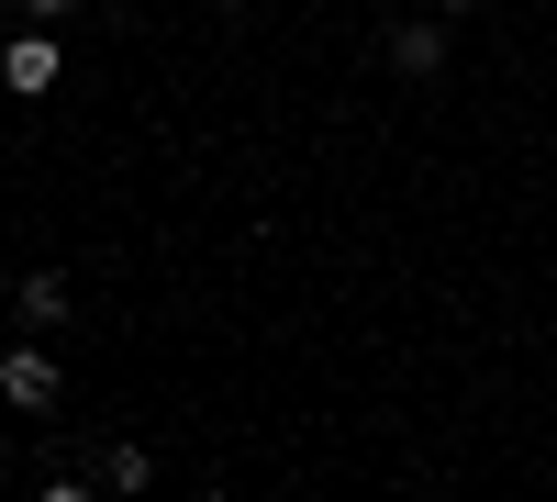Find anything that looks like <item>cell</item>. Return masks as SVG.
Returning a JSON list of instances; mask_svg holds the SVG:
<instances>
[{
    "label": "cell",
    "mask_w": 557,
    "mask_h": 502,
    "mask_svg": "<svg viewBox=\"0 0 557 502\" xmlns=\"http://www.w3.org/2000/svg\"><path fill=\"white\" fill-rule=\"evenodd\" d=\"M0 78H12V89H23V101H45V89H57V78H67V57H57V34H45V23H34V34L12 45V57H0Z\"/></svg>",
    "instance_id": "obj_1"
},
{
    "label": "cell",
    "mask_w": 557,
    "mask_h": 502,
    "mask_svg": "<svg viewBox=\"0 0 557 502\" xmlns=\"http://www.w3.org/2000/svg\"><path fill=\"white\" fill-rule=\"evenodd\" d=\"M0 402L45 414V402H57V357H45V346H12V357H0Z\"/></svg>",
    "instance_id": "obj_2"
},
{
    "label": "cell",
    "mask_w": 557,
    "mask_h": 502,
    "mask_svg": "<svg viewBox=\"0 0 557 502\" xmlns=\"http://www.w3.org/2000/svg\"><path fill=\"white\" fill-rule=\"evenodd\" d=\"M391 68L401 78H435L446 68V23H391Z\"/></svg>",
    "instance_id": "obj_3"
},
{
    "label": "cell",
    "mask_w": 557,
    "mask_h": 502,
    "mask_svg": "<svg viewBox=\"0 0 557 502\" xmlns=\"http://www.w3.org/2000/svg\"><path fill=\"white\" fill-rule=\"evenodd\" d=\"M101 480H112V491H146V480H157V458H146L134 436H112V446H101Z\"/></svg>",
    "instance_id": "obj_4"
},
{
    "label": "cell",
    "mask_w": 557,
    "mask_h": 502,
    "mask_svg": "<svg viewBox=\"0 0 557 502\" xmlns=\"http://www.w3.org/2000/svg\"><path fill=\"white\" fill-rule=\"evenodd\" d=\"M23 313H34V325H57V313H67V280H57V268H23V291H12Z\"/></svg>",
    "instance_id": "obj_5"
},
{
    "label": "cell",
    "mask_w": 557,
    "mask_h": 502,
    "mask_svg": "<svg viewBox=\"0 0 557 502\" xmlns=\"http://www.w3.org/2000/svg\"><path fill=\"white\" fill-rule=\"evenodd\" d=\"M45 502H89V480H45Z\"/></svg>",
    "instance_id": "obj_6"
},
{
    "label": "cell",
    "mask_w": 557,
    "mask_h": 502,
    "mask_svg": "<svg viewBox=\"0 0 557 502\" xmlns=\"http://www.w3.org/2000/svg\"><path fill=\"white\" fill-rule=\"evenodd\" d=\"M23 12H34V23H57V12H67V0H23Z\"/></svg>",
    "instance_id": "obj_7"
},
{
    "label": "cell",
    "mask_w": 557,
    "mask_h": 502,
    "mask_svg": "<svg viewBox=\"0 0 557 502\" xmlns=\"http://www.w3.org/2000/svg\"><path fill=\"white\" fill-rule=\"evenodd\" d=\"M435 12H469V0H435Z\"/></svg>",
    "instance_id": "obj_8"
}]
</instances>
